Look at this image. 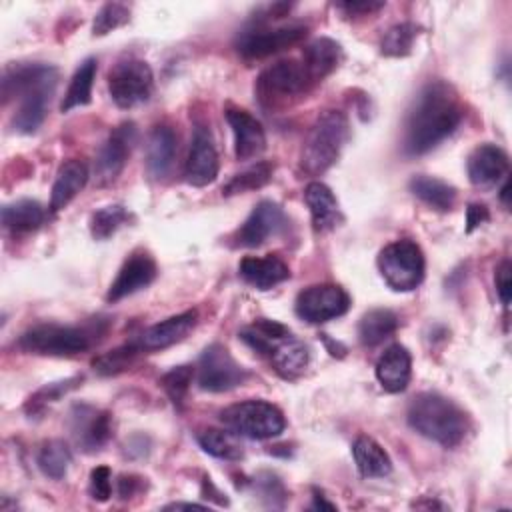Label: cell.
Segmentation results:
<instances>
[{"label":"cell","mask_w":512,"mask_h":512,"mask_svg":"<svg viewBox=\"0 0 512 512\" xmlns=\"http://www.w3.org/2000/svg\"><path fill=\"white\" fill-rule=\"evenodd\" d=\"M248 378L244 366H240L222 344H210L198 358L196 382L208 392H228L240 386Z\"/></svg>","instance_id":"obj_11"},{"label":"cell","mask_w":512,"mask_h":512,"mask_svg":"<svg viewBox=\"0 0 512 512\" xmlns=\"http://www.w3.org/2000/svg\"><path fill=\"white\" fill-rule=\"evenodd\" d=\"M46 218V212L36 200H16L2 208V224L12 232L36 230Z\"/></svg>","instance_id":"obj_31"},{"label":"cell","mask_w":512,"mask_h":512,"mask_svg":"<svg viewBox=\"0 0 512 512\" xmlns=\"http://www.w3.org/2000/svg\"><path fill=\"white\" fill-rule=\"evenodd\" d=\"M130 212L122 204H110L96 210L90 218V234L96 240H106L116 234L124 224H128Z\"/></svg>","instance_id":"obj_38"},{"label":"cell","mask_w":512,"mask_h":512,"mask_svg":"<svg viewBox=\"0 0 512 512\" xmlns=\"http://www.w3.org/2000/svg\"><path fill=\"white\" fill-rule=\"evenodd\" d=\"M398 328V316L388 308L368 310L358 322V340L364 346H376L390 338Z\"/></svg>","instance_id":"obj_30"},{"label":"cell","mask_w":512,"mask_h":512,"mask_svg":"<svg viewBox=\"0 0 512 512\" xmlns=\"http://www.w3.org/2000/svg\"><path fill=\"white\" fill-rule=\"evenodd\" d=\"M156 262L148 252H134L126 258L122 268L118 270V276L108 288V302H118L138 290L148 288L156 278Z\"/></svg>","instance_id":"obj_17"},{"label":"cell","mask_w":512,"mask_h":512,"mask_svg":"<svg viewBox=\"0 0 512 512\" xmlns=\"http://www.w3.org/2000/svg\"><path fill=\"white\" fill-rule=\"evenodd\" d=\"M348 136V120L340 110H326L320 114L304 140L300 152V170L308 176L326 172L338 160Z\"/></svg>","instance_id":"obj_4"},{"label":"cell","mask_w":512,"mask_h":512,"mask_svg":"<svg viewBox=\"0 0 512 512\" xmlns=\"http://www.w3.org/2000/svg\"><path fill=\"white\" fill-rule=\"evenodd\" d=\"M238 270H240V276L258 290H270L290 278V268L274 254H268L264 258L246 256L240 262Z\"/></svg>","instance_id":"obj_24"},{"label":"cell","mask_w":512,"mask_h":512,"mask_svg":"<svg viewBox=\"0 0 512 512\" xmlns=\"http://www.w3.org/2000/svg\"><path fill=\"white\" fill-rule=\"evenodd\" d=\"M408 186L416 198H420L424 204H428L434 210L448 212L454 208L456 188L440 178L420 174V176H414Z\"/></svg>","instance_id":"obj_29"},{"label":"cell","mask_w":512,"mask_h":512,"mask_svg":"<svg viewBox=\"0 0 512 512\" xmlns=\"http://www.w3.org/2000/svg\"><path fill=\"white\" fill-rule=\"evenodd\" d=\"M94 76H96V60L94 58H86L74 72L70 86L64 94V100L60 104L62 112H68L76 106H86L90 102L92 96V84H94Z\"/></svg>","instance_id":"obj_33"},{"label":"cell","mask_w":512,"mask_h":512,"mask_svg":"<svg viewBox=\"0 0 512 512\" xmlns=\"http://www.w3.org/2000/svg\"><path fill=\"white\" fill-rule=\"evenodd\" d=\"M272 172H274V164H270V162H258L254 166H248L246 170L232 176V180L222 188V194L234 196V194L258 190L270 182Z\"/></svg>","instance_id":"obj_36"},{"label":"cell","mask_w":512,"mask_h":512,"mask_svg":"<svg viewBox=\"0 0 512 512\" xmlns=\"http://www.w3.org/2000/svg\"><path fill=\"white\" fill-rule=\"evenodd\" d=\"M314 86L302 60L288 58L264 68L256 80V96L268 110L286 106Z\"/></svg>","instance_id":"obj_7"},{"label":"cell","mask_w":512,"mask_h":512,"mask_svg":"<svg viewBox=\"0 0 512 512\" xmlns=\"http://www.w3.org/2000/svg\"><path fill=\"white\" fill-rule=\"evenodd\" d=\"M350 308V296L344 288L336 284H314L304 288L296 296L294 310L296 314L310 322V324H322L332 318H338L346 314Z\"/></svg>","instance_id":"obj_12"},{"label":"cell","mask_w":512,"mask_h":512,"mask_svg":"<svg viewBox=\"0 0 512 512\" xmlns=\"http://www.w3.org/2000/svg\"><path fill=\"white\" fill-rule=\"evenodd\" d=\"M312 508H320V510H334L336 506H334V504H330V502H326V500H324V496L316 494V496H314V504H312Z\"/></svg>","instance_id":"obj_49"},{"label":"cell","mask_w":512,"mask_h":512,"mask_svg":"<svg viewBox=\"0 0 512 512\" xmlns=\"http://www.w3.org/2000/svg\"><path fill=\"white\" fill-rule=\"evenodd\" d=\"M280 16H260L250 22L236 36V50L248 60H258L282 52L298 44L308 34V26L302 22H282Z\"/></svg>","instance_id":"obj_5"},{"label":"cell","mask_w":512,"mask_h":512,"mask_svg":"<svg viewBox=\"0 0 512 512\" xmlns=\"http://www.w3.org/2000/svg\"><path fill=\"white\" fill-rule=\"evenodd\" d=\"M90 496L98 502H106L112 494V474L110 468L98 466L90 472V484H88Z\"/></svg>","instance_id":"obj_43"},{"label":"cell","mask_w":512,"mask_h":512,"mask_svg":"<svg viewBox=\"0 0 512 512\" xmlns=\"http://www.w3.org/2000/svg\"><path fill=\"white\" fill-rule=\"evenodd\" d=\"M86 182H88V168L82 160L64 162L56 172V180L52 184L48 210L52 214L60 212L86 186Z\"/></svg>","instance_id":"obj_25"},{"label":"cell","mask_w":512,"mask_h":512,"mask_svg":"<svg viewBox=\"0 0 512 512\" xmlns=\"http://www.w3.org/2000/svg\"><path fill=\"white\" fill-rule=\"evenodd\" d=\"M272 364V368L286 380H294L298 378L310 362V350L308 346L294 338L292 334H288L286 338H282L266 356Z\"/></svg>","instance_id":"obj_26"},{"label":"cell","mask_w":512,"mask_h":512,"mask_svg":"<svg viewBox=\"0 0 512 512\" xmlns=\"http://www.w3.org/2000/svg\"><path fill=\"white\" fill-rule=\"evenodd\" d=\"M142 488H144V478L134 476V474H122V476L118 478L116 492H118V498L128 500V498L136 496Z\"/></svg>","instance_id":"obj_46"},{"label":"cell","mask_w":512,"mask_h":512,"mask_svg":"<svg viewBox=\"0 0 512 512\" xmlns=\"http://www.w3.org/2000/svg\"><path fill=\"white\" fill-rule=\"evenodd\" d=\"M70 432L86 452H94L108 442L112 434V418L108 412L90 404H76L70 410Z\"/></svg>","instance_id":"obj_16"},{"label":"cell","mask_w":512,"mask_h":512,"mask_svg":"<svg viewBox=\"0 0 512 512\" xmlns=\"http://www.w3.org/2000/svg\"><path fill=\"white\" fill-rule=\"evenodd\" d=\"M196 440L200 448L220 460H240L242 458V448L228 430H218V428H204L196 434Z\"/></svg>","instance_id":"obj_34"},{"label":"cell","mask_w":512,"mask_h":512,"mask_svg":"<svg viewBox=\"0 0 512 512\" xmlns=\"http://www.w3.org/2000/svg\"><path fill=\"white\" fill-rule=\"evenodd\" d=\"M354 462L364 478H384L392 472V460L386 450L370 436H358L352 446Z\"/></svg>","instance_id":"obj_28"},{"label":"cell","mask_w":512,"mask_h":512,"mask_svg":"<svg viewBox=\"0 0 512 512\" xmlns=\"http://www.w3.org/2000/svg\"><path fill=\"white\" fill-rule=\"evenodd\" d=\"M128 20H130L128 6L118 4V2H108L96 12L94 24H92V34L104 36V34L116 30L118 26H124Z\"/></svg>","instance_id":"obj_41"},{"label":"cell","mask_w":512,"mask_h":512,"mask_svg":"<svg viewBox=\"0 0 512 512\" xmlns=\"http://www.w3.org/2000/svg\"><path fill=\"white\" fill-rule=\"evenodd\" d=\"M194 378V368L192 366H176L170 372H166L160 380L162 388L166 390V394L170 396V400L174 404H182L190 384Z\"/></svg>","instance_id":"obj_42"},{"label":"cell","mask_w":512,"mask_h":512,"mask_svg":"<svg viewBox=\"0 0 512 512\" xmlns=\"http://www.w3.org/2000/svg\"><path fill=\"white\" fill-rule=\"evenodd\" d=\"M198 314L196 310H186L176 316H170L158 324L148 326L134 342L142 352H154L164 350L176 342H182L196 326Z\"/></svg>","instance_id":"obj_18"},{"label":"cell","mask_w":512,"mask_h":512,"mask_svg":"<svg viewBox=\"0 0 512 512\" xmlns=\"http://www.w3.org/2000/svg\"><path fill=\"white\" fill-rule=\"evenodd\" d=\"M140 352H142V350L138 348V344H136V342H130V344H124V346H120V348H116V350H110V352L98 356V358L92 362V366H94V370H96L98 374H102V376H112V374H118V372L126 370V368L132 364V360H134Z\"/></svg>","instance_id":"obj_39"},{"label":"cell","mask_w":512,"mask_h":512,"mask_svg":"<svg viewBox=\"0 0 512 512\" xmlns=\"http://www.w3.org/2000/svg\"><path fill=\"white\" fill-rule=\"evenodd\" d=\"M102 334L94 326H62V324H38L28 328L18 338V348L38 356H76L86 352Z\"/></svg>","instance_id":"obj_6"},{"label":"cell","mask_w":512,"mask_h":512,"mask_svg":"<svg viewBox=\"0 0 512 512\" xmlns=\"http://www.w3.org/2000/svg\"><path fill=\"white\" fill-rule=\"evenodd\" d=\"M286 226V216L276 202H258L244 224L236 232V246L256 248L264 244L270 236H278Z\"/></svg>","instance_id":"obj_14"},{"label":"cell","mask_w":512,"mask_h":512,"mask_svg":"<svg viewBox=\"0 0 512 512\" xmlns=\"http://www.w3.org/2000/svg\"><path fill=\"white\" fill-rule=\"evenodd\" d=\"M512 266L508 260H502L500 266L496 268V274H494V284H496V292H498V298L504 306L510 304V294H512Z\"/></svg>","instance_id":"obj_44"},{"label":"cell","mask_w":512,"mask_h":512,"mask_svg":"<svg viewBox=\"0 0 512 512\" xmlns=\"http://www.w3.org/2000/svg\"><path fill=\"white\" fill-rule=\"evenodd\" d=\"M154 76L140 58L118 60L108 72V92L116 106L134 108L152 96Z\"/></svg>","instance_id":"obj_10"},{"label":"cell","mask_w":512,"mask_h":512,"mask_svg":"<svg viewBox=\"0 0 512 512\" xmlns=\"http://www.w3.org/2000/svg\"><path fill=\"white\" fill-rule=\"evenodd\" d=\"M420 32V26H416L414 22H400L394 24L392 28L386 30V34L380 40V52L384 56H408L412 52L414 40Z\"/></svg>","instance_id":"obj_37"},{"label":"cell","mask_w":512,"mask_h":512,"mask_svg":"<svg viewBox=\"0 0 512 512\" xmlns=\"http://www.w3.org/2000/svg\"><path fill=\"white\" fill-rule=\"evenodd\" d=\"M58 84V70L52 64H14L2 76V100H18L12 128L22 134H32L46 118L50 100Z\"/></svg>","instance_id":"obj_2"},{"label":"cell","mask_w":512,"mask_h":512,"mask_svg":"<svg viewBox=\"0 0 512 512\" xmlns=\"http://www.w3.org/2000/svg\"><path fill=\"white\" fill-rule=\"evenodd\" d=\"M490 218L488 208L484 204H470L466 210V222H468V232H472L474 228H478L480 224H484Z\"/></svg>","instance_id":"obj_47"},{"label":"cell","mask_w":512,"mask_h":512,"mask_svg":"<svg viewBox=\"0 0 512 512\" xmlns=\"http://www.w3.org/2000/svg\"><path fill=\"white\" fill-rule=\"evenodd\" d=\"M218 176V154L212 132L206 124H196L184 168V178L192 186H206Z\"/></svg>","instance_id":"obj_15"},{"label":"cell","mask_w":512,"mask_h":512,"mask_svg":"<svg viewBox=\"0 0 512 512\" xmlns=\"http://www.w3.org/2000/svg\"><path fill=\"white\" fill-rule=\"evenodd\" d=\"M406 420L420 436L444 446H458L470 428L464 410L438 392L416 394L406 410Z\"/></svg>","instance_id":"obj_3"},{"label":"cell","mask_w":512,"mask_h":512,"mask_svg":"<svg viewBox=\"0 0 512 512\" xmlns=\"http://www.w3.org/2000/svg\"><path fill=\"white\" fill-rule=\"evenodd\" d=\"M508 172V154L496 144H480L468 156V178L474 186H494Z\"/></svg>","instance_id":"obj_20"},{"label":"cell","mask_w":512,"mask_h":512,"mask_svg":"<svg viewBox=\"0 0 512 512\" xmlns=\"http://www.w3.org/2000/svg\"><path fill=\"white\" fill-rule=\"evenodd\" d=\"M70 462H72V452H70L68 444L62 440L44 442L36 456L38 468L42 470L44 476H48L52 480H60L68 472Z\"/></svg>","instance_id":"obj_35"},{"label":"cell","mask_w":512,"mask_h":512,"mask_svg":"<svg viewBox=\"0 0 512 512\" xmlns=\"http://www.w3.org/2000/svg\"><path fill=\"white\" fill-rule=\"evenodd\" d=\"M338 10H342L346 16H370L384 8V2H340L336 4Z\"/></svg>","instance_id":"obj_45"},{"label":"cell","mask_w":512,"mask_h":512,"mask_svg":"<svg viewBox=\"0 0 512 512\" xmlns=\"http://www.w3.org/2000/svg\"><path fill=\"white\" fill-rule=\"evenodd\" d=\"M304 200L310 208L312 226L316 232H328L342 222L338 200L326 184L310 182L304 190Z\"/></svg>","instance_id":"obj_23"},{"label":"cell","mask_w":512,"mask_h":512,"mask_svg":"<svg viewBox=\"0 0 512 512\" xmlns=\"http://www.w3.org/2000/svg\"><path fill=\"white\" fill-rule=\"evenodd\" d=\"M220 422L236 436L250 440H266L278 436L284 426V414L270 402L244 400L220 412Z\"/></svg>","instance_id":"obj_8"},{"label":"cell","mask_w":512,"mask_h":512,"mask_svg":"<svg viewBox=\"0 0 512 512\" xmlns=\"http://www.w3.org/2000/svg\"><path fill=\"white\" fill-rule=\"evenodd\" d=\"M410 374H412V358L402 344L388 346L376 362V378L380 386L390 394L402 392L410 382Z\"/></svg>","instance_id":"obj_22"},{"label":"cell","mask_w":512,"mask_h":512,"mask_svg":"<svg viewBox=\"0 0 512 512\" xmlns=\"http://www.w3.org/2000/svg\"><path fill=\"white\" fill-rule=\"evenodd\" d=\"M508 192H510V182L506 180L504 186H502V190H500V200L504 202V206H508Z\"/></svg>","instance_id":"obj_50"},{"label":"cell","mask_w":512,"mask_h":512,"mask_svg":"<svg viewBox=\"0 0 512 512\" xmlns=\"http://www.w3.org/2000/svg\"><path fill=\"white\" fill-rule=\"evenodd\" d=\"M134 142H136L134 122H124L118 128H114V132L108 136V140L102 144V148L98 150V156H96L94 176H96L98 186L110 184L118 178V174L122 172V168L132 152Z\"/></svg>","instance_id":"obj_13"},{"label":"cell","mask_w":512,"mask_h":512,"mask_svg":"<svg viewBox=\"0 0 512 512\" xmlns=\"http://www.w3.org/2000/svg\"><path fill=\"white\" fill-rule=\"evenodd\" d=\"M226 120L234 134L236 160H252L266 148V134L262 124L242 108H228Z\"/></svg>","instance_id":"obj_19"},{"label":"cell","mask_w":512,"mask_h":512,"mask_svg":"<svg viewBox=\"0 0 512 512\" xmlns=\"http://www.w3.org/2000/svg\"><path fill=\"white\" fill-rule=\"evenodd\" d=\"M290 334V330L274 320L268 318H258L254 324L242 328L240 338L260 356H268V352Z\"/></svg>","instance_id":"obj_32"},{"label":"cell","mask_w":512,"mask_h":512,"mask_svg":"<svg viewBox=\"0 0 512 512\" xmlns=\"http://www.w3.org/2000/svg\"><path fill=\"white\" fill-rule=\"evenodd\" d=\"M340 56H342V50L338 42H334L332 38H316L304 48L300 60L304 62L314 84H318L338 66Z\"/></svg>","instance_id":"obj_27"},{"label":"cell","mask_w":512,"mask_h":512,"mask_svg":"<svg viewBox=\"0 0 512 512\" xmlns=\"http://www.w3.org/2000/svg\"><path fill=\"white\" fill-rule=\"evenodd\" d=\"M180 508H196V510H204L206 506H202V504H190V502H174V504L164 506V510H180Z\"/></svg>","instance_id":"obj_48"},{"label":"cell","mask_w":512,"mask_h":512,"mask_svg":"<svg viewBox=\"0 0 512 512\" xmlns=\"http://www.w3.org/2000/svg\"><path fill=\"white\" fill-rule=\"evenodd\" d=\"M462 122V104L456 90L442 80L428 82L414 100L406 118L404 152L420 156L446 140Z\"/></svg>","instance_id":"obj_1"},{"label":"cell","mask_w":512,"mask_h":512,"mask_svg":"<svg viewBox=\"0 0 512 512\" xmlns=\"http://www.w3.org/2000/svg\"><path fill=\"white\" fill-rule=\"evenodd\" d=\"M80 382H82V376H72V378L60 380V382L46 384V386H44V388H40L34 396H30V400L26 402V412H28V414L42 412L46 404L56 402L60 396L68 394V392H70L72 388H76Z\"/></svg>","instance_id":"obj_40"},{"label":"cell","mask_w":512,"mask_h":512,"mask_svg":"<svg viewBox=\"0 0 512 512\" xmlns=\"http://www.w3.org/2000/svg\"><path fill=\"white\" fill-rule=\"evenodd\" d=\"M176 148H178V138L172 126L168 124H158L152 128L146 144V170L154 180H164L176 158Z\"/></svg>","instance_id":"obj_21"},{"label":"cell","mask_w":512,"mask_h":512,"mask_svg":"<svg viewBox=\"0 0 512 512\" xmlns=\"http://www.w3.org/2000/svg\"><path fill=\"white\" fill-rule=\"evenodd\" d=\"M378 270L392 290L410 292L424 280V254L414 240H394L380 250Z\"/></svg>","instance_id":"obj_9"}]
</instances>
